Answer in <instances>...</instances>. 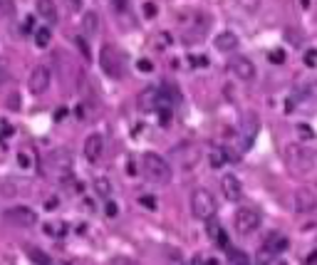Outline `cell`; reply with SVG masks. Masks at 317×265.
I'll return each mask as SVG.
<instances>
[{
	"instance_id": "11",
	"label": "cell",
	"mask_w": 317,
	"mask_h": 265,
	"mask_svg": "<svg viewBox=\"0 0 317 265\" xmlns=\"http://www.w3.org/2000/svg\"><path fill=\"white\" fill-rule=\"evenodd\" d=\"M50 164L55 166L57 176H67V171H70V166H72V161H70V151H65V149L52 151V154H50Z\"/></svg>"
},
{
	"instance_id": "15",
	"label": "cell",
	"mask_w": 317,
	"mask_h": 265,
	"mask_svg": "<svg viewBox=\"0 0 317 265\" xmlns=\"http://www.w3.org/2000/svg\"><path fill=\"white\" fill-rule=\"evenodd\" d=\"M206 231H208V236L213 238V240H218L221 245H228V238H226V233L221 231V223L216 221V216L206 218Z\"/></svg>"
},
{
	"instance_id": "8",
	"label": "cell",
	"mask_w": 317,
	"mask_h": 265,
	"mask_svg": "<svg viewBox=\"0 0 317 265\" xmlns=\"http://www.w3.org/2000/svg\"><path fill=\"white\" fill-rule=\"evenodd\" d=\"M50 80H52V75H50V70L45 67V64H37L32 72H30V92L32 94H42V92H47V87H50Z\"/></svg>"
},
{
	"instance_id": "38",
	"label": "cell",
	"mask_w": 317,
	"mask_h": 265,
	"mask_svg": "<svg viewBox=\"0 0 317 265\" xmlns=\"http://www.w3.org/2000/svg\"><path fill=\"white\" fill-rule=\"evenodd\" d=\"M65 114H67V109H57V112H55V119H62Z\"/></svg>"
},
{
	"instance_id": "18",
	"label": "cell",
	"mask_w": 317,
	"mask_h": 265,
	"mask_svg": "<svg viewBox=\"0 0 317 265\" xmlns=\"http://www.w3.org/2000/svg\"><path fill=\"white\" fill-rule=\"evenodd\" d=\"M28 255L32 263L37 265H52V260H50V255L45 253V250H37V248H28Z\"/></svg>"
},
{
	"instance_id": "42",
	"label": "cell",
	"mask_w": 317,
	"mask_h": 265,
	"mask_svg": "<svg viewBox=\"0 0 317 265\" xmlns=\"http://www.w3.org/2000/svg\"><path fill=\"white\" fill-rule=\"evenodd\" d=\"M302 5H305V8H307V5H310V0H302Z\"/></svg>"
},
{
	"instance_id": "19",
	"label": "cell",
	"mask_w": 317,
	"mask_h": 265,
	"mask_svg": "<svg viewBox=\"0 0 317 265\" xmlns=\"http://www.w3.org/2000/svg\"><path fill=\"white\" fill-rule=\"evenodd\" d=\"M50 37H52L50 28H37L35 30V45H37V47H47V45H50Z\"/></svg>"
},
{
	"instance_id": "34",
	"label": "cell",
	"mask_w": 317,
	"mask_h": 265,
	"mask_svg": "<svg viewBox=\"0 0 317 265\" xmlns=\"http://www.w3.org/2000/svg\"><path fill=\"white\" fill-rule=\"evenodd\" d=\"M0 10H3V13H10V10H13V3H10V0H0Z\"/></svg>"
},
{
	"instance_id": "26",
	"label": "cell",
	"mask_w": 317,
	"mask_h": 265,
	"mask_svg": "<svg viewBox=\"0 0 317 265\" xmlns=\"http://www.w3.org/2000/svg\"><path fill=\"white\" fill-rule=\"evenodd\" d=\"M302 59H305V64H307V67H315V64H317V52H315V50H307Z\"/></svg>"
},
{
	"instance_id": "13",
	"label": "cell",
	"mask_w": 317,
	"mask_h": 265,
	"mask_svg": "<svg viewBox=\"0 0 317 265\" xmlns=\"http://www.w3.org/2000/svg\"><path fill=\"white\" fill-rule=\"evenodd\" d=\"M216 47H218L221 52H233V50L238 47V35H235V32H231V30L221 32V35L216 37Z\"/></svg>"
},
{
	"instance_id": "6",
	"label": "cell",
	"mask_w": 317,
	"mask_h": 265,
	"mask_svg": "<svg viewBox=\"0 0 317 265\" xmlns=\"http://www.w3.org/2000/svg\"><path fill=\"white\" fill-rule=\"evenodd\" d=\"M5 218L10 221V223H15V226H23V228H32L35 223H37V216H35V211L28 206H13L5 211Z\"/></svg>"
},
{
	"instance_id": "3",
	"label": "cell",
	"mask_w": 317,
	"mask_h": 265,
	"mask_svg": "<svg viewBox=\"0 0 317 265\" xmlns=\"http://www.w3.org/2000/svg\"><path fill=\"white\" fill-rule=\"evenodd\" d=\"M288 166L295 174H310L315 169V154L305 147H288Z\"/></svg>"
},
{
	"instance_id": "30",
	"label": "cell",
	"mask_w": 317,
	"mask_h": 265,
	"mask_svg": "<svg viewBox=\"0 0 317 265\" xmlns=\"http://www.w3.org/2000/svg\"><path fill=\"white\" fill-rule=\"evenodd\" d=\"M137 67H139L142 72H151V70H154V64H151L149 59H139V62H137Z\"/></svg>"
},
{
	"instance_id": "37",
	"label": "cell",
	"mask_w": 317,
	"mask_h": 265,
	"mask_svg": "<svg viewBox=\"0 0 317 265\" xmlns=\"http://www.w3.org/2000/svg\"><path fill=\"white\" fill-rule=\"evenodd\" d=\"M18 159H20V166H25V169H28V166H30V159H28V156H25V154H20Z\"/></svg>"
},
{
	"instance_id": "41",
	"label": "cell",
	"mask_w": 317,
	"mask_h": 265,
	"mask_svg": "<svg viewBox=\"0 0 317 265\" xmlns=\"http://www.w3.org/2000/svg\"><path fill=\"white\" fill-rule=\"evenodd\" d=\"M70 3H72L75 8H80V5H82V0H70Z\"/></svg>"
},
{
	"instance_id": "27",
	"label": "cell",
	"mask_w": 317,
	"mask_h": 265,
	"mask_svg": "<svg viewBox=\"0 0 317 265\" xmlns=\"http://www.w3.org/2000/svg\"><path fill=\"white\" fill-rule=\"evenodd\" d=\"M191 265H218V263L211 260V258H206V255H196V258L191 260Z\"/></svg>"
},
{
	"instance_id": "14",
	"label": "cell",
	"mask_w": 317,
	"mask_h": 265,
	"mask_svg": "<svg viewBox=\"0 0 317 265\" xmlns=\"http://www.w3.org/2000/svg\"><path fill=\"white\" fill-rule=\"evenodd\" d=\"M285 248H288V238L285 236H280V233H270V236L265 238V250H268V253L275 255V253H283Z\"/></svg>"
},
{
	"instance_id": "36",
	"label": "cell",
	"mask_w": 317,
	"mask_h": 265,
	"mask_svg": "<svg viewBox=\"0 0 317 265\" xmlns=\"http://www.w3.org/2000/svg\"><path fill=\"white\" fill-rule=\"evenodd\" d=\"M194 64H199V67H208V57H194Z\"/></svg>"
},
{
	"instance_id": "22",
	"label": "cell",
	"mask_w": 317,
	"mask_h": 265,
	"mask_svg": "<svg viewBox=\"0 0 317 265\" xmlns=\"http://www.w3.org/2000/svg\"><path fill=\"white\" fill-rule=\"evenodd\" d=\"M226 161H228V159H226V151H223V149H216V151L211 154V164H213V166H223Z\"/></svg>"
},
{
	"instance_id": "25",
	"label": "cell",
	"mask_w": 317,
	"mask_h": 265,
	"mask_svg": "<svg viewBox=\"0 0 317 265\" xmlns=\"http://www.w3.org/2000/svg\"><path fill=\"white\" fill-rule=\"evenodd\" d=\"M156 13H159V8H156L154 3H144V15L149 18V20H154V18H156Z\"/></svg>"
},
{
	"instance_id": "5",
	"label": "cell",
	"mask_w": 317,
	"mask_h": 265,
	"mask_svg": "<svg viewBox=\"0 0 317 265\" xmlns=\"http://www.w3.org/2000/svg\"><path fill=\"white\" fill-rule=\"evenodd\" d=\"M233 226L240 236H248V233H256L260 228V213L253 208H238L235 216H233Z\"/></svg>"
},
{
	"instance_id": "28",
	"label": "cell",
	"mask_w": 317,
	"mask_h": 265,
	"mask_svg": "<svg viewBox=\"0 0 317 265\" xmlns=\"http://www.w3.org/2000/svg\"><path fill=\"white\" fill-rule=\"evenodd\" d=\"M8 109H20V94H10L8 97Z\"/></svg>"
},
{
	"instance_id": "40",
	"label": "cell",
	"mask_w": 317,
	"mask_h": 265,
	"mask_svg": "<svg viewBox=\"0 0 317 265\" xmlns=\"http://www.w3.org/2000/svg\"><path fill=\"white\" fill-rule=\"evenodd\" d=\"M3 77H5V64L0 62V80H3Z\"/></svg>"
},
{
	"instance_id": "12",
	"label": "cell",
	"mask_w": 317,
	"mask_h": 265,
	"mask_svg": "<svg viewBox=\"0 0 317 265\" xmlns=\"http://www.w3.org/2000/svg\"><path fill=\"white\" fill-rule=\"evenodd\" d=\"M35 5H37V15L42 20H47L50 25L57 23V5H55V0H37Z\"/></svg>"
},
{
	"instance_id": "9",
	"label": "cell",
	"mask_w": 317,
	"mask_h": 265,
	"mask_svg": "<svg viewBox=\"0 0 317 265\" xmlns=\"http://www.w3.org/2000/svg\"><path fill=\"white\" fill-rule=\"evenodd\" d=\"M221 188H223V193H226L228 201H240V196H243V183H240V178L233 176V174H226V176L221 178Z\"/></svg>"
},
{
	"instance_id": "1",
	"label": "cell",
	"mask_w": 317,
	"mask_h": 265,
	"mask_svg": "<svg viewBox=\"0 0 317 265\" xmlns=\"http://www.w3.org/2000/svg\"><path fill=\"white\" fill-rule=\"evenodd\" d=\"M142 169H144V176L154 183H169L171 181V166L164 156L154 154V151H146L142 156Z\"/></svg>"
},
{
	"instance_id": "39",
	"label": "cell",
	"mask_w": 317,
	"mask_h": 265,
	"mask_svg": "<svg viewBox=\"0 0 317 265\" xmlns=\"http://www.w3.org/2000/svg\"><path fill=\"white\" fill-rule=\"evenodd\" d=\"M114 5H116V8H119V10H121V8L126 5V0H114Z\"/></svg>"
},
{
	"instance_id": "2",
	"label": "cell",
	"mask_w": 317,
	"mask_h": 265,
	"mask_svg": "<svg viewBox=\"0 0 317 265\" xmlns=\"http://www.w3.org/2000/svg\"><path fill=\"white\" fill-rule=\"evenodd\" d=\"M99 67L107 72V77L112 80H121L124 77V57L121 52L112 47V45H104L102 52H99Z\"/></svg>"
},
{
	"instance_id": "32",
	"label": "cell",
	"mask_w": 317,
	"mask_h": 265,
	"mask_svg": "<svg viewBox=\"0 0 317 265\" xmlns=\"http://www.w3.org/2000/svg\"><path fill=\"white\" fill-rule=\"evenodd\" d=\"M297 131H300V134H302L305 139H312V131H310V129H307L305 124H300V126H297Z\"/></svg>"
},
{
	"instance_id": "23",
	"label": "cell",
	"mask_w": 317,
	"mask_h": 265,
	"mask_svg": "<svg viewBox=\"0 0 317 265\" xmlns=\"http://www.w3.org/2000/svg\"><path fill=\"white\" fill-rule=\"evenodd\" d=\"M75 45L80 47L82 57H85V59H92V55H89V47H87V42H85V37H75Z\"/></svg>"
},
{
	"instance_id": "24",
	"label": "cell",
	"mask_w": 317,
	"mask_h": 265,
	"mask_svg": "<svg viewBox=\"0 0 317 265\" xmlns=\"http://www.w3.org/2000/svg\"><path fill=\"white\" fill-rule=\"evenodd\" d=\"M270 62L273 64H283L285 62V50H273L270 52Z\"/></svg>"
},
{
	"instance_id": "16",
	"label": "cell",
	"mask_w": 317,
	"mask_h": 265,
	"mask_svg": "<svg viewBox=\"0 0 317 265\" xmlns=\"http://www.w3.org/2000/svg\"><path fill=\"white\" fill-rule=\"evenodd\" d=\"M82 30H85V35H97V30H99V15L97 13H85V18H82Z\"/></svg>"
},
{
	"instance_id": "31",
	"label": "cell",
	"mask_w": 317,
	"mask_h": 265,
	"mask_svg": "<svg viewBox=\"0 0 317 265\" xmlns=\"http://www.w3.org/2000/svg\"><path fill=\"white\" fill-rule=\"evenodd\" d=\"M116 213H119V206H116L114 201H109V204H107V216H109V218H114Z\"/></svg>"
},
{
	"instance_id": "35",
	"label": "cell",
	"mask_w": 317,
	"mask_h": 265,
	"mask_svg": "<svg viewBox=\"0 0 317 265\" xmlns=\"http://www.w3.org/2000/svg\"><path fill=\"white\" fill-rule=\"evenodd\" d=\"M171 121V112L169 109H161V124H169Z\"/></svg>"
},
{
	"instance_id": "4",
	"label": "cell",
	"mask_w": 317,
	"mask_h": 265,
	"mask_svg": "<svg viewBox=\"0 0 317 265\" xmlns=\"http://www.w3.org/2000/svg\"><path fill=\"white\" fill-rule=\"evenodd\" d=\"M191 213H194V218H199V221H206V218L216 216V201H213L211 191L196 188V191L191 193Z\"/></svg>"
},
{
	"instance_id": "29",
	"label": "cell",
	"mask_w": 317,
	"mask_h": 265,
	"mask_svg": "<svg viewBox=\"0 0 317 265\" xmlns=\"http://www.w3.org/2000/svg\"><path fill=\"white\" fill-rule=\"evenodd\" d=\"M139 201H142V206L151 208V211H154V208H156V201H154V196H142V198H139Z\"/></svg>"
},
{
	"instance_id": "17",
	"label": "cell",
	"mask_w": 317,
	"mask_h": 265,
	"mask_svg": "<svg viewBox=\"0 0 317 265\" xmlns=\"http://www.w3.org/2000/svg\"><path fill=\"white\" fill-rule=\"evenodd\" d=\"M94 191H97V196H102V198H109L112 196V183H109V178L99 176L94 181Z\"/></svg>"
},
{
	"instance_id": "7",
	"label": "cell",
	"mask_w": 317,
	"mask_h": 265,
	"mask_svg": "<svg viewBox=\"0 0 317 265\" xmlns=\"http://www.w3.org/2000/svg\"><path fill=\"white\" fill-rule=\"evenodd\" d=\"M228 67H231V72L235 75V80H240V82H253V80H256V64L248 57H243V55L233 57Z\"/></svg>"
},
{
	"instance_id": "20",
	"label": "cell",
	"mask_w": 317,
	"mask_h": 265,
	"mask_svg": "<svg viewBox=\"0 0 317 265\" xmlns=\"http://www.w3.org/2000/svg\"><path fill=\"white\" fill-rule=\"evenodd\" d=\"M260 3H263V0H238V5H240L245 13H258Z\"/></svg>"
},
{
	"instance_id": "10",
	"label": "cell",
	"mask_w": 317,
	"mask_h": 265,
	"mask_svg": "<svg viewBox=\"0 0 317 265\" xmlns=\"http://www.w3.org/2000/svg\"><path fill=\"white\" fill-rule=\"evenodd\" d=\"M102 151H104V139H102V134H89L85 139V156L87 161H97L99 156H102Z\"/></svg>"
},
{
	"instance_id": "33",
	"label": "cell",
	"mask_w": 317,
	"mask_h": 265,
	"mask_svg": "<svg viewBox=\"0 0 317 265\" xmlns=\"http://www.w3.org/2000/svg\"><path fill=\"white\" fill-rule=\"evenodd\" d=\"M45 231H47V233H65V226H62V223H59V226H47Z\"/></svg>"
},
{
	"instance_id": "21",
	"label": "cell",
	"mask_w": 317,
	"mask_h": 265,
	"mask_svg": "<svg viewBox=\"0 0 317 265\" xmlns=\"http://www.w3.org/2000/svg\"><path fill=\"white\" fill-rule=\"evenodd\" d=\"M297 196H300L297 208H310V206H312V191H307V188H305V191H300Z\"/></svg>"
}]
</instances>
